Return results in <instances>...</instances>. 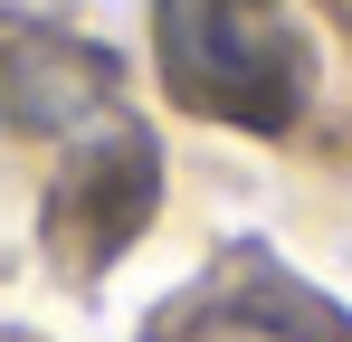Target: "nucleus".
<instances>
[{
  "label": "nucleus",
  "instance_id": "2",
  "mask_svg": "<svg viewBox=\"0 0 352 342\" xmlns=\"http://www.w3.org/2000/svg\"><path fill=\"white\" fill-rule=\"evenodd\" d=\"M143 342H352V314L305 285L276 247H219L172 304L143 323Z\"/></svg>",
  "mask_w": 352,
  "mask_h": 342
},
{
  "label": "nucleus",
  "instance_id": "3",
  "mask_svg": "<svg viewBox=\"0 0 352 342\" xmlns=\"http://www.w3.org/2000/svg\"><path fill=\"white\" fill-rule=\"evenodd\" d=\"M153 209H162V152H153V133L143 124H96L67 152L38 228H48V257L67 276H105L124 247L153 228Z\"/></svg>",
  "mask_w": 352,
  "mask_h": 342
},
{
  "label": "nucleus",
  "instance_id": "1",
  "mask_svg": "<svg viewBox=\"0 0 352 342\" xmlns=\"http://www.w3.org/2000/svg\"><path fill=\"white\" fill-rule=\"evenodd\" d=\"M153 57L172 105L238 133H295L314 95V48L286 0H153Z\"/></svg>",
  "mask_w": 352,
  "mask_h": 342
},
{
  "label": "nucleus",
  "instance_id": "4",
  "mask_svg": "<svg viewBox=\"0 0 352 342\" xmlns=\"http://www.w3.org/2000/svg\"><path fill=\"white\" fill-rule=\"evenodd\" d=\"M0 342H38V333H10V323H0Z\"/></svg>",
  "mask_w": 352,
  "mask_h": 342
}]
</instances>
